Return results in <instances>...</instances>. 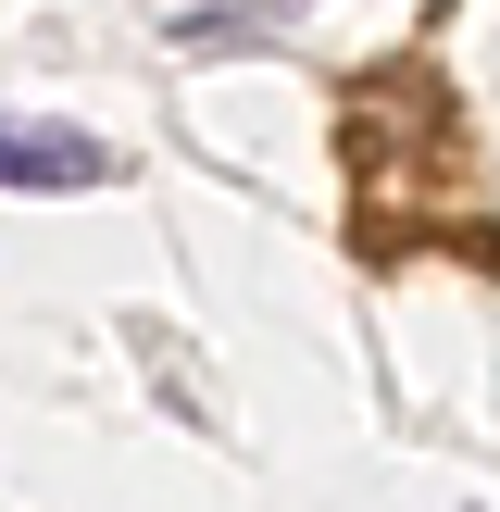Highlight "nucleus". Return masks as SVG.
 I'll list each match as a JSON object with an SVG mask.
<instances>
[{
    "mask_svg": "<svg viewBox=\"0 0 500 512\" xmlns=\"http://www.w3.org/2000/svg\"><path fill=\"white\" fill-rule=\"evenodd\" d=\"M113 150L100 138H63V125H13L0 113V188H100Z\"/></svg>",
    "mask_w": 500,
    "mask_h": 512,
    "instance_id": "nucleus-1",
    "label": "nucleus"
}]
</instances>
